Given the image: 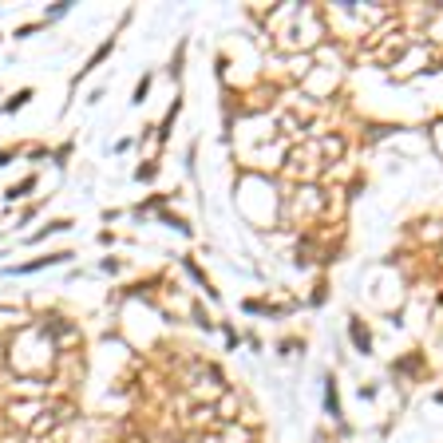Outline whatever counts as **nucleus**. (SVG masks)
I'll return each mask as SVG.
<instances>
[{
	"mask_svg": "<svg viewBox=\"0 0 443 443\" xmlns=\"http://www.w3.org/2000/svg\"><path fill=\"white\" fill-rule=\"evenodd\" d=\"M352 336H356V344H360V352H368V348H372V340H368V332H364V325H356V321H352Z\"/></svg>",
	"mask_w": 443,
	"mask_h": 443,
	"instance_id": "1",
	"label": "nucleus"
}]
</instances>
